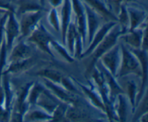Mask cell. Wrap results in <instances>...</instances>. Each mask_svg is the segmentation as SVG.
I'll return each mask as SVG.
<instances>
[{"mask_svg": "<svg viewBox=\"0 0 148 122\" xmlns=\"http://www.w3.org/2000/svg\"><path fill=\"white\" fill-rule=\"evenodd\" d=\"M146 33H147V27L137 28L134 30L129 31L120 35L118 41L123 42L130 48L139 49L141 48L143 39Z\"/></svg>", "mask_w": 148, "mask_h": 122, "instance_id": "obj_14", "label": "cell"}, {"mask_svg": "<svg viewBox=\"0 0 148 122\" xmlns=\"http://www.w3.org/2000/svg\"><path fill=\"white\" fill-rule=\"evenodd\" d=\"M131 1H141V0H131Z\"/></svg>", "mask_w": 148, "mask_h": 122, "instance_id": "obj_32", "label": "cell"}, {"mask_svg": "<svg viewBox=\"0 0 148 122\" xmlns=\"http://www.w3.org/2000/svg\"><path fill=\"white\" fill-rule=\"evenodd\" d=\"M42 81L44 84L45 87L50 90L59 100H61L63 103H66V104H75V103H78L81 99L82 98V96L78 95V94H74V93L70 92L65 89L64 87L59 84H55L46 78H42Z\"/></svg>", "mask_w": 148, "mask_h": 122, "instance_id": "obj_9", "label": "cell"}, {"mask_svg": "<svg viewBox=\"0 0 148 122\" xmlns=\"http://www.w3.org/2000/svg\"><path fill=\"white\" fill-rule=\"evenodd\" d=\"M71 1H72V11L75 13V20L77 23L78 31L82 36L84 47H85L86 46L87 24L86 14H85L83 1L82 0H71Z\"/></svg>", "mask_w": 148, "mask_h": 122, "instance_id": "obj_13", "label": "cell"}, {"mask_svg": "<svg viewBox=\"0 0 148 122\" xmlns=\"http://www.w3.org/2000/svg\"><path fill=\"white\" fill-rule=\"evenodd\" d=\"M131 0H105L108 7L111 9V11L116 15L119 10L120 6L123 4L129 2Z\"/></svg>", "mask_w": 148, "mask_h": 122, "instance_id": "obj_28", "label": "cell"}, {"mask_svg": "<svg viewBox=\"0 0 148 122\" xmlns=\"http://www.w3.org/2000/svg\"><path fill=\"white\" fill-rule=\"evenodd\" d=\"M78 33H79V31H78L76 21H75V20H72V21L69 24L67 31H66V39H65V46H67L69 54L72 57H74L75 42H76V39Z\"/></svg>", "mask_w": 148, "mask_h": 122, "instance_id": "obj_23", "label": "cell"}, {"mask_svg": "<svg viewBox=\"0 0 148 122\" xmlns=\"http://www.w3.org/2000/svg\"><path fill=\"white\" fill-rule=\"evenodd\" d=\"M64 0H48V2L53 8H58L62 6Z\"/></svg>", "mask_w": 148, "mask_h": 122, "instance_id": "obj_29", "label": "cell"}, {"mask_svg": "<svg viewBox=\"0 0 148 122\" xmlns=\"http://www.w3.org/2000/svg\"><path fill=\"white\" fill-rule=\"evenodd\" d=\"M121 54L119 42L100 58L103 65L114 76H116L120 66Z\"/></svg>", "mask_w": 148, "mask_h": 122, "instance_id": "obj_6", "label": "cell"}, {"mask_svg": "<svg viewBox=\"0 0 148 122\" xmlns=\"http://www.w3.org/2000/svg\"><path fill=\"white\" fill-rule=\"evenodd\" d=\"M88 80V85H85V84H82L80 81H78L77 80L74 79L75 84H77L79 89L83 94L84 97H86V99L94 106V107H97L99 110H102V111L105 112V106H104L102 98H101V95H100L99 92H98V89H97L96 87H95V84L93 81L89 78ZM106 113V112H105Z\"/></svg>", "mask_w": 148, "mask_h": 122, "instance_id": "obj_10", "label": "cell"}, {"mask_svg": "<svg viewBox=\"0 0 148 122\" xmlns=\"http://www.w3.org/2000/svg\"><path fill=\"white\" fill-rule=\"evenodd\" d=\"M45 11L31 12L24 13L17 17L20 25V36L17 41L25 39L33 31L39 22L42 20Z\"/></svg>", "mask_w": 148, "mask_h": 122, "instance_id": "obj_4", "label": "cell"}, {"mask_svg": "<svg viewBox=\"0 0 148 122\" xmlns=\"http://www.w3.org/2000/svg\"><path fill=\"white\" fill-rule=\"evenodd\" d=\"M147 113V92L145 93L141 100L138 103L133 111V121H139V119L144 114Z\"/></svg>", "mask_w": 148, "mask_h": 122, "instance_id": "obj_25", "label": "cell"}, {"mask_svg": "<svg viewBox=\"0 0 148 122\" xmlns=\"http://www.w3.org/2000/svg\"><path fill=\"white\" fill-rule=\"evenodd\" d=\"M47 20L53 31L61 35V20L57 8L51 7L48 12Z\"/></svg>", "mask_w": 148, "mask_h": 122, "instance_id": "obj_24", "label": "cell"}, {"mask_svg": "<svg viewBox=\"0 0 148 122\" xmlns=\"http://www.w3.org/2000/svg\"><path fill=\"white\" fill-rule=\"evenodd\" d=\"M103 18L106 22H118L117 16L113 12L103 0H82Z\"/></svg>", "mask_w": 148, "mask_h": 122, "instance_id": "obj_18", "label": "cell"}, {"mask_svg": "<svg viewBox=\"0 0 148 122\" xmlns=\"http://www.w3.org/2000/svg\"><path fill=\"white\" fill-rule=\"evenodd\" d=\"M52 115L36 105L30 106L25 114L23 121H52Z\"/></svg>", "mask_w": 148, "mask_h": 122, "instance_id": "obj_21", "label": "cell"}, {"mask_svg": "<svg viewBox=\"0 0 148 122\" xmlns=\"http://www.w3.org/2000/svg\"><path fill=\"white\" fill-rule=\"evenodd\" d=\"M37 11H46L45 4L40 0H16L14 14L17 17L24 13Z\"/></svg>", "mask_w": 148, "mask_h": 122, "instance_id": "obj_17", "label": "cell"}, {"mask_svg": "<svg viewBox=\"0 0 148 122\" xmlns=\"http://www.w3.org/2000/svg\"><path fill=\"white\" fill-rule=\"evenodd\" d=\"M127 8L130 17L129 31L134 30L137 28L147 27V13L144 8L136 3L132 4L131 1L127 3Z\"/></svg>", "mask_w": 148, "mask_h": 122, "instance_id": "obj_8", "label": "cell"}, {"mask_svg": "<svg viewBox=\"0 0 148 122\" xmlns=\"http://www.w3.org/2000/svg\"><path fill=\"white\" fill-rule=\"evenodd\" d=\"M61 7H62L61 14L59 15L61 20V36H62V44L64 46H65L66 31H67L69 24L72 21V1H71V0H64Z\"/></svg>", "mask_w": 148, "mask_h": 122, "instance_id": "obj_19", "label": "cell"}, {"mask_svg": "<svg viewBox=\"0 0 148 122\" xmlns=\"http://www.w3.org/2000/svg\"><path fill=\"white\" fill-rule=\"evenodd\" d=\"M117 23H118V22L116 21H108L104 23L100 27V28L97 31L96 33H95L92 41H91L90 44L87 46L86 49L82 52L80 59L86 58L87 56L90 55L91 52L95 49V48L101 42H102V40L105 38V36H106L107 33L109 32V31L111 30Z\"/></svg>", "mask_w": 148, "mask_h": 122, "instance_id": "obj_16", "label": "cell"}, {"mask_svg": "<svg viewBox=\"0 0 148 122\" xmlns=\"http://www.w3.org/2000/svg\"><path fill=\"white\" fill-rule=\"evenodd\" d=\"M53 39L54 37L42 23L41 20L32 32L31 34L26 38L25 40L38 48L42 52L47 54L49 57L55 58L54 54L53 53L51 48V42Z\"/></svg>", "mask_w": 148, "mask_h": 122, "instance_id": "obj_3", "label": "cell"}, {"mask_svg": "<svg viewBox=\"0 0 148 122\" xmlns=\"http://www.w3.org/2000/svg\"><path fill=\"white\" fill-rule=\"evenodd\" d=\"M20 36V25L19 20L14 12L9 11L7 21L4 28V37L8 52L11 50L14 45V42L17 41Z\"/></svg>", "mask_w": 148, "mask_h": 122, "instance_id": "obj_11", "label": "cell"}, {"mask_svg": "<svg viewBox=\"0 0 148 122\" xmlns=\"http://www.w3.org/2000/svg\"><path fill=\"white\" fill-rule=\"evenodd\" d=\"M119 43L121 48V58L116 78H120L130 74H134L141 77V66L137 57L123 42H119Z\"/></svg>", "mask_w": 148, "mask_h": 122, "instance_id": "obj_2", "label": "cell"}, {"mask_svg": "<svg viewBox=\"0 0 148 122\" xmlns=\"http://www.w3.org/2000/svg\"><path fill=\"white\" fill-rule=\"evenodd\" d=\"M7 12H8V11H7V10H3V9H1V8H0V15H1L4 14V13Z\"/></svg>", "mask_w": 148, "mask_h": 122, "instance_id": "obj_30", "label": "cell"}, {"mask_svg": "<svg viewBox=\"0 0 148 122\" xmlns=\"http://www.w3.org/2000/svg\"><path fill=\"white\" fill-rule=\"evenodd\" d=\"M7 53H9V52L7 50L5 37H4L0 45V76L1 75L3 71L7 65V58H8Z\"/></svg>", "mask_w": 148, "mask_h": 122, "instance_id": "obj_27", "label": "cell"}, {"mask_svg": "<svg viewBox=\"0 0 148 122\" xmlns=\"http://www.w3.org/2000/svg\"><path fill=\"white\" fill-rule=\"evenodd\" d=\"M85 14H86V24H87V39L86 47L90 44L94 35L101 26L106 23L102 17L98 12L92 10L90 6L84 3Z\"/></svg>", "mask_w": 148, "mask_h": 122, "instance_id": "obj_7", "label": "cell"}, {"mask_svg": "<svg viewBox=\"0 0 148 122\" xmlns=\"http://www.w3.org/2000/svg\"><path fill=\"white\" fill-rule=\"evenodd\" d=\"M114 109L119 121H127L130 110H132L129 99L125 93H121L117 95L114 101Z\"/></svg>", "mask_w": 148, "mask_h": 122, "instance_id": "obj_20", "label": "cell"}, {"mask_svg": "<svg viewBox=\"0 0 148 122\" xmlns=\"http://www.w3.org/2000/svg\"><path fill=\"white\" fill-rule=\"evenodd\" d=\"M33 44L27 42L25 39L17 41V43L10 51L7 58V64L26 59L34 55Z\"/></svg>", "mask_w": 148, "mask_h": 122, "instance_id": "obj_12", "label": "cell"}, {"mask_svg": "<svg viewBox=\"0 0 148 122\" xmlns=\"http://www.w3.org/2000/svg\"><path fill=\"white\" fill-rule=\"evenodd\" d=\"M117 80L124 89L126 95L128 97L133 113L135 107L136 97L138 94L141 84V77L134 74H130L120 78H117Z\"/></svg>", "mask_w": 148, "mask_h": 122, "instance_id": "obj_5", "label": "cell"}, {"mask_svg": "<svg viewBox=\"0 0 148 122\" xmlns=\"http://www.w3.org/2000/svg\"><path fill=\"white\" fill-rule=\"evenodd\" d=\"M121 34H122L121 26L117 23L109 31V32L107 33L105 38L102 40V42L91 52L90 55L87 56L86 58H82V59H85L87 62V68L86 71H85L87 79H89L90 77V74L92 73L94 66H95V62L100 59V58L104 53H106L108 49H111L113 46H114L118 42L119 37Z\"/></svg>", "mask_w": 148, "mask_h": 122, "instance_id": "obj_1", "label": "cell"}, {"mask_svg": "<svg viewBox=\"0 0 148 122\" xmlns=\"http://www.w3.org/2000/svg\"><path fill=\"white\" fill-rule=\"evenodd\" d=\"M38 59V57L36 55H33L30 58L22 60L10 62L4 68L2 73L18 74L30 71L34 65L37 64Z\"/></svg>", "mask_w": 148, "mask_h": 122, "instance_id": "obj_15", "label": "cell"}, {"mask_svg": "<svg viewBox=\"0 0 148 122\" xmlns=\"http://www.w3.org/2000/svg\"><path fill=\"white\" fill-rule=\"evenodd\" d=\"M103 1H105V0H103ZM105 2H106V1H105Z\"/></svg>", "mask_w": 148, "mask_h": 122, "instance_id": "obj_33", "label": "cell"}, {"mask_svg": "<svg viewBox=\"0 0 148 122\" xmlns=\"http://www.w3.org/2000/svg\"><path fill=\"white\" fill-rule=\"evenodd\" d=\"M40 1H42V2H43V4H45V0H40Z\"/></svg>", "mask_w": 148, "mask_h": 122, "instance_id": "obj_31", "label": "cell"}, {"mask_svg": "<svg viewBox=\"0 0 148 122\" xmlns=\"http://www.w3.org/2000/svg\"><path fill=\"white\" fill-rule=\"evenodd\" d=\"M35 74L41 78H46V79L57 84H60L61 80L65 76L60 71L53 68H51V67L50 68L46 67V68H40L35 73Z\"/></svg>", "mask_w": 148, "mask_h": 122, "instance_id": "obj_22", "label": "cell"}, {"mask_svg": "<svg viewBox=\"0 0 148 122\" xmlns=\"http://www.w3.org/2000/svg\"><path fill=\"white\" fill-rule=\"evenodd\" d=\"M51 49H54L67 62H73L75 61V58L69 54V51H67V49H66V46H64L62 44L56 41L55 39H53L51 42Z\"/></svg>", "mask_w": 148, "mask_h": 122, "instance_id": "obj_26", "label": "cell"}]
</instances>
